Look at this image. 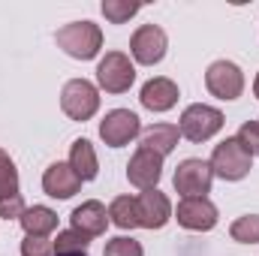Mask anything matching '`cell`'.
<instances>
[{
    "instance_id": "1",
    "label": "cell",
    "mask_w": 259,
    "mask_h": 256,
    "mask_svg": "<svg viewBox=\"0 0 259 256\" xmlns=\"http://www.w3.org/2000/svg\"><path fill=\"white\" fill-rule=\"evenodd\" d=\"M55 42H58V49H64L69 58L91 61L103 49V30L94 21H72V24H64L55 33Z\"/></svg>"
},
{
    "instance_id": "2",
    "label": "cell",
    "mask_w": 259,
    "mask_h": 256,
    "mask_svg": "<svg viewBox=\"0 0 259 256\" xmlns=\"http://www.w3.org/2000/svg\"><path fill=\"white\" fill-rule=\"evenodd\" d=\"M250 166H253V157L235 136L220 142L211 154V172L220 175L223 181H241L250 172Z\"/></svg>"
},
{
    "instance_id": "3",
    "label": "cell",
    "mask_w": 259,
    "mask_h": 256,
    "mask_svg": "<svg viewBox=\"0 0 259 256\" xmlns=\"http://www.w3.org/2000/svg\"><path fill=\"white\" fill-rule=\"evenodd\" d=\"M223 127V112L214 109V106H205V103H193L184 109L181 115V136L190 139V142H208L211 136H217Z\"/></svg>"
},
{
    "instance_id": "4",
    "label": "cell",
    "mask_w": 259,
    "mask_h": 256,
    "mask_svg": "<svg viewBox=\"0 0 259 256\" xmlns=\"http://www.w3.org/2000/svg\"><path fill=\"white\" fill-rule=\"evenodd\" d=\"M61 109L72 121H88L100 109V94H97V88L88 78H72L61 91Z\"/></svg>"
},
{
    "instance_id": "5",
    "label": "cell",
    "mask_w": 259,
    "mask_h": 256,
    "mask_svg": "<svg viewBox=\"0 0 259 256\" xmlns=\"http://www.w3.org/2000/svg\"><path fill=\"white\" fill-rule=\"evenodd\" d=\"M97 81L106 94H124L136 81V66L130 64L124 52H109L97 66Z\"/></svg>"
},
{
    "instance_id": "6",
    "label": "cell",
    "mask_w": 259,
    "mask_h": 256,
    "mask_svg": "<svg viewBox=\"0 0 259 256\" xmlns=\"http://www.w3.org/2000/svg\"><path fill=\"white\" fill-rule=\"evenodd\" d=\"M205 88L217 100H238L244 91V75L232 61H214L205 72Z\"/></svg>"
},
{
    "instance_id": "7",
    "label": "cell",
    "mask_w": 259,
    "mask_h": 256,
    "mask_svg": "<svg viewBox=\"0 0 259 256\" xmlns=\"http://www.w3.org/2000/svg\"><path fill=\"white\" fill-rule=\"evenodd\" d=\"M166 49H169L166 30L157 27V24H142V27L133 33V39H130V52H133V58H136L139 64H145V66L160 64L163 55H166Z\"/></svg>"
},
{
    "instance_id": "8",
    "label": "cell",
    "mask_w": 259,
    "mask_h": 256,
    "mask_svg": "<svg viewBox=\"0 0 259 256\" xmlns=\"http://www.w3.org/2000/svg\"><path fill=\"white\" fill-rule=\"evenodd\" d=\"M139 130H142V124H139L136 112H130V109H112L103 118V124H100V139L109 148H121V145H127V142H133L139 136Z\"/></svg>"
},
{
    "instance_id": "9",
    "label": "cell",
    "mask_w": 259,
    "mask_h": 256,
    "mask_svg": "<svg viewBox=\"0 0 259 256\" xmlns=\"http://www.w3.org/2000/svg\"><path fill=\"white\" fill-rule=\"evenodd\" d=\"M211 181H214V172H211V163L205 160H184L175 172V190L184 199L205 196L211 190Z\"/></svg>"
},
{
    "instance_id": "10",
    "label": "cell",
    "mask_w": 259,
    "mask_h": 256,
    "mask_svg": "<svg viewBox=\"0 0 259 256\" xmlns=\"http://www.w3.org/2000/svg\"><path fill=\"white\" fill-rule=\"evenodd\" d=\"M178 223L190 232H208L217 226V208L211 199L205 196H196V199H181L178 202V211H175Z\"/></svg>"
},
{
    "instance_id": "11",
    "label": "cell",
    "mask_w": 259,
    "mask_h": 256,
    "mask_svg": "<svg viewBox=\"0 0 259 256\" xmlns=\"http://www.w3.org/2000/svg\"><path fill=\"white\" fill-rule=\"evenodd\" d=\"M160 175H163V157H160V154L139 148V151L130 157L127 178H130L133 187H139V190H154L157 181H160Z\"/></svg>"
},
{
    "instance_id": "12",
    "label": "cell",
    "mask_w": 259,
    "mask_h": 256,
    "mask_svg": "<svg viewBox=\"0 0 259 256\" xmlns=\"http://www.w3.org/2000/svg\"><path fill=\"white\" fill-rule=\"evenodd\" d=\"M139 202V220L145 229H163L172 217V205L166 199V193H160L157 187L154 190H142L136 196Z\"/></svg>"
},
{
    "instance_id": "13",
    "label": "cell",
    "mask_w": 259,
    "mask_h": 256,
    "mask_svg": "<svg viewBox=\"0 0 259 256\" xmlns=\"http://www.w3.org/2000/svg\"><path fill=\"white\" fill-rule=\"evenodd\" d=\"M69 220H72V229H75V232H81V235H88V238H97V235H103L106 226H109V211H106L103 202L91 199V202H81V205L69 214Z\"/></svg>"
},
{
    "instance_id": "14",
    "label": "cell",
    "mask_w": 259,
    "mask_h": 256,
    "mask_svg": "<svg viewBox=\"0 0 259 256\" xmlns=\"http://www.w3.org/2000/svg\"><path fill=\"white\" fill-rule=\"evenodd\" d=\"M78 187H81V178L69 163H52L42 175V190L55 199H69L78 193Z\"/></svg>"
},
{
    "instance_id": "15",
    "label": "cell",
    "mask_w": 259,
    "mask_h": 256,
    "mask_svg": "<svg viewBox=\"0 0 259 256\" xmlns=\"http://www.w3.org/2000/svg\"><path fill=\"white\" fill-rule=\"evenodd\" d=\"M139 100L151 112H169L178 103V84L172 78H151V81H145Z\"/></svg>"
},
{
    "instance_id": "16",
    "label": "cell",
    "mask_w": 259,
    "mask_h": 256,
    "mask_svg": "<svg viewBox=\"0 0 259 256\" xmlns=\"http://www.w3.org/2000/svg\"><path fill=\"white\" fill-rule=\"evenodd\" d=\"M178 139H181V130L175 127V124H154V127L142 130V148L154 151L160 157L172 154L175 145H178Z\"/></svg>"
},
{
    "instance_id": "17",
    "label": "cell",
    "mask_w": 259,
    "mask_h": 256,
    "mask_svg": "<svg viewBox=\"0 0 259 256\" xmlns=\"http://www.w3.org/2000/svg\"><path fill=\"white\" fill-rule=\"evenodd\" d=\"M18 223H21V229H24L27 235L46 238L49 232L58 229V214H55L52 208H46V205H33V208H24V214L18 217Z\"/></svg>"
},
{
    "instance_id": "18",
    "label": "cell",
    "mask_w": 259,
    "mask_h": 256,
    "mask_svg": "<svg viewBox=\"0 0 259 256\" xmlns=\"http://www.w3.org/2000/svg\"><path fill=\"white\" fill-rule=\"evenodd\" d=\"M69 166L75 169V175L81 181H94L97 172H100V163H97V151L88 139H75L72 148H69Z\"/></svg>"
},
{
    "instance_id": "19",
    "label": "cell",
    "mask_w": 259,
    "mask_h": 256,
    "mask_svg": "<svg viewBox=\"0 0 259 256\" xmlns=\"http://www.w3.org/2000/svg\"><path fill=\"white\" fill-rule=\"evenodd\" d=\"M109 220H112L118 229H136V226H142L136 196H118V199L109 205Z\"/></svg>"
},
{
    "instance_id": "20",
    "label": "cell",
    "mask_w": 259,
    "mask_h": 256,
    "mask_svg": "<svg viewBox=\"0 0 259 256\" xmlns=\"http://www.w3.org/2000/svg\"><path fill=\"white\" fill-rule=\"evenodd\" d=\"M88 244H91L88 235H81L75 229H64L55 238V256H84L88 253Z\"/></svg>"
},
{
    "instance_id": "21",
    "label": "cell",
    "mask_w": 259,
    "mask_h": 256,
    "mask_svg": "<svg viewBox=\"0 0 259 256\" xmlns=\"http://www.w3.org/2000/svg\"><path fill=\"white\" fill-rule=\"evenodd\" d=\"M229 235L241 244H259V214H244L229 226Z\"/></svg>"
},
{
    "instance_id": "22",
    "label": "cell",
    "mask_w": 259,
    "mask_h": 256,
    "mask_svg": "<svg viewBox=\"0 0 259 256\" xmlns=\"http://www.w3.org/2000/svg\"><path fill=\"white\" fill-rule=\"evenodd\" d=\"M6 196H18V169L12 163V157L0 148V199Z\"/></svg>"
},
{
    "instance_id": "23",
    "label": "cell",
    "mask_w": 259,
    "mask_h": 256,
    "mask_svg": "<svg viewBox=\"0 0 259 256\" xmlns=\"http://www.w3.org/2000/svg\"><path fill=\"white\" fill-rule=\"evenodd\" d=\"M103 15L112 21V24H124V21H130L142 6L139 3H133V0H103Z\"/></svg>"
},
{
    "instance_id": "24",
    "label": "cell",
    "mask_w": 259,
    "mask_h": 256,
    "mask_svg": "<svg viewBox=\"0 0 259 256\" xmlns=\"http://www.w3.org/2000/svg\"><path fill=\"white\" fill-rule=\"evenodd\" d=\"M106 256H145L142 250V244L136 241V238H112L109 244H106Z\"/></svg>"
},
{
    "instance_id": "25",
    "label": "cell",
    "mask_w": 259,
    "mask_h": 256,
    "mask_svg": "<svg viewBox=\"0 0 259 256\" xmlns=\"http://www.w3.org/2000/svg\"><path fill=\"white\" fill-rule=\"evenodd\" d=\"M21 256H55V244L49 238H33L27 235L21 241Z\"/></svg>"
},
{
    "instance_id": "26",
    "label": "cell",
    "mask_w": 259,
    "mask_h": 256,
    "mask_svg": "<svg viewBox=\"0 0 259 256\" xmlns=\"http://www.w3.org/2000/svg\"><path fill=\"white\" fill-rule=\"evenodd\" d=\"M235 139L250 151V157H253V154L259 157V121H247V124H241V130H238Z\"/></svg>"
},
{
    "instance_id": "27",
    "label": "cell",
    "mask_w": 259,
    "mask_h": 256,
    "mask_svg": "<svg viewBox=\"0 0 259 256\" xmlns=\"http://www.w3.org/2000/svg\"><path fill=\"white\" fill-rule=\"evenodd\" d=\"M253 94L259 97V75H256V81H253Z\"/></svg>"
}]
</instances>
